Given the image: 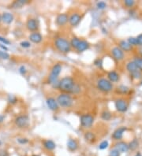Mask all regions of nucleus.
<instances>
[{"mask_svg":"<svg viewBox=\"0 0 142 156\" xmlns=\"http://www.w3.org/2000/svg\"><path fill=\"white\" fill-rule=\"evenodd\" d=\"M28 38H29L32 43H40L43 40L42 35L40 32H34L31 33V34L29 35Z\"/></svg>","mask_w":142,"mask_h":156,"instance_id":"15","label":"nucleus"},{"mask_svg":"<svg viewBox=\"0 0 142 156\" xmlns=\"http://www.w3.org/2000/svg\"><path fill=\"white\" fill-rule=\"evenodd\" d=\"M118 45H119L118 47L121 49L123 52H129L132 50V46L128 42L125 41V40H122V41L119 42Z\"/></svg>","mask_w":142,"mask_h":156,"instance_id":"17","label":"nucleus"},{"mask_svg":"<svg viewBox=\"0 0 142 156\" xmlns=\"http://www.w3.org/2000/svg\"><path fill=\"white\" fill-rule=\"evenodd\" d=\"M118 89L120 92H122V93H123V94L126 93V92L129 91L128 88H127L126 86H124V85H122V86H120L119 88H118Z\"/></svg>","mask_w":142,"mask_h":156,"instance_id":"35","label":"nucleus"},{"mask_svg":"<svg viewBox=\"0 0 142 156\" xmlns=\"http://www.w3.org/2000/svg\"><path fill=\"white\" fill-rule=\"evenodd\" d=\"M0 42H1V43H3V44H5V45H9V44L11 43V42L9 41L7 39L4 38V37H3V36H0Z\"/></svg>","mask_w":142,"mask_h":156,"instance_id":"41","label":"nucleus"},{"mask_svg":"<svg viewBox=\"0 0 142 156\" xmlns=\"http://www.w3.org/2000/svg\"><path fill=\"white\" fill-rule=\"evenodd\" d=\"M19 72L22 74V75H24L25 73H27V70H26V68L24 67V66H21L20 67V69H19Z\"/></svg>","mask_w":142,"mask_h":156,"instance_id":"44","label":"nucleus"},{"mask_svg":"<svg viewBox=\"0 0 142 156\" xmlns=\"http://www.w3.org/2000/svg\"><path fill=\"white\" fill-rule=\"evenodd\" d=\"M80 41H81V39H80L79 38H77V37H73L72 39H71V41L69 42V43H70L71 47H73L74 49H77V46L79 44Z\"/></svg>","mask_w":142,"mask_h":156,"instance_id":"29","label":"nucleus"},{"mask_svg":"<svg viewBox=\"0 0 142 156\" xmlns=\"http://www.w3.org/2000/svg\"><path fill=\"white\" fill-rule=\"evenodd\" d=\"M94 64L96 65L98 67H102V65H103V61H102V59H97L96 60H95V62H94Z\"/></svg>","mask_w":142,"mask_h":156,"instance_id":"39","label":"nucleus"},{"mask_svg":"<svg viewBox=\"0 0 142 156\" xmlns=\"http://www.w3.org/2000/svg\"><path fill=\"white\" fill-rule=\"evenodd\" d=\"M1 144H2V141L0 140V146H1Z\"/></svg>","mask_w":142,"mask_h":156,"instance_id":"50","label":"nucleus"},{"mask_svg":"<svg viewBox=\"0 0 142 156\" xmlns=\"http://www.w3.org/2000/svg\"><path fill=\"white\" fill-rule=\"evenodd\" d=\"M133 62L136 64V66L137 67V69L142 72V58L141 57H135Z\"/></svg>","mask_w":142,"mask_h":156,"instance_id":"28","label":"nucleus"},{"mask_svg":"<svg viewBox=\"0 0 142 156\" xmlns=\"http://www.w3.org/2000/svg\"><path fill=\"white\" fill-rule=\"evenodd\" d=\"M67 147H68V149L69 151H76L78 148V143H77V142L75 140L69 139V140H68V142H67Z\"/></svg>","mask_w":142,"mask_h":156,"instance_id":"20","label":"nucleus"},{"mask_svg":"<svg viewBox=\"0 0 142 156\" xmlns=\"http://www.w3.org/2000/svg\"><path fill=\"white\" fill-rule=\"evenodd\" d=\"M57 102L59 106L64 108L70 107L73 105V98L71 97V95L67 93H62L59 95L57 98Z\"/></svg>","mask_w":142,"mask_h":156,"instance_id":"3","label":"nucleus"},{"mask_svg":"<svg viewBox=\"0 0 142 156\" xmlns=\"http://www.w3.org/2000/svg\"><path fill=\"white\" fill-rule=\"evenodd\" d=\"M108 80L111 82H117L119 80V75L115 71H111L108 74Z\"/></svg>","mask_w":142,"mask_h":156,"instance_id":"22","label":"nucleus"},{"mask_svg":"<svg viewBox=\"0 0 142 156\" xmlns=\"http://www.w3.org/2000/svg\"><path fill=\"white\" fill-rule=\"evenodd\" d=\"M47 105L48 108L51 110V111H56L59 110V104H58V102L54 98L50 97L47 99Z\"/></svg>","mask_w":142,"mask_h":156,"instance_id":"13","label":"nucleus"},{"mask_svg":"<svg viewBox=\"0 0 142 156\" xmlns=\"http://www.w3.org/2000/svg\"><path fill=\"white\" fill-rule=\"evenodd\" d=\"M81 16L80 14H73L69 17V21L68 22L72 27H75L81 22Z\"/></svg>","mask_w":142,"mask_h":156,"instance_id":"12","label":"nucleus"},{"mask_svg":"<svg viewBox=\"0 0 142 156\" xmlns=\"http://www.w3.org/2000/svg\"><path fill=\"white\" fill-rule=\"evenodd\" d=\"M20 45H21L22 47H24V48H28V47H31V43L28 41H23L20 43Z\"/></svg>","mask_w":142,"mask_h":156,"instance_id":"37","label":"nucleus"},{"mask_svg":"<svg viewBox=\"0 0 142 156\" xmlns=\"http://www.w3.org/2000/svg\"><path fill=\"white\" fill-rule=\"evenodd\" d=\"M111 55L113 56V58L117 61H121L124 58V52L118 47H114L111 49Z\"/></svg>","mask_w":142,"mask_h":156,"instance_id":"9","label":"nucleus"},{"mask_svg":"<svg viewBox=\"0 0 142 156\" xmlns=\"http://www.w3.org/2000/svg\"><path fill=\"white\" fill-rule=\"evenodd\" d=\"M33 156H36V155H33ZM37 156H38V155H37Z\"/></svg>","mask_w":142,"mask_h":156,"instance_id":"52","label":"nucleus"},{"mask_svg":"<svg viewBox=\"0 0 142 156\" xmlns=\"http://www.w3.org/2000/svg\"><path fill=\"white\" fill-rule=\"evenodd\" d=\"M80 122H81V125L83 128H91L94 123L93 116L90 115V114L81 115V118H80Z\"/></svg>","mask_w":142,"mask_h":156,"instance_id":"6","label":"nucleus"},{"mask_svg":"<svg viewBox=\"0 0 142 156\" xmlns=\"http://www.w3.org/2000/svg\"><path fill=\"white\" fill-rule=\"evenodd\" d=\"M55 46L59 51L65 54L70 51V49H71L70 43L63 37H58L55 40Z\"/></svg>","mask_w":142,"mask_h":156,"instance_id":"2","label":"nucleus"},{"mask_svg":"<svg viewBox=\"0 0 142 156\" xmlns=\"http://www.w3.org/2000/svg\"><path fill=\"white\" fill-rule=\"evenodd\" d=\"M119 151H117L116 149L111 150L110 151V154H109V156H120V154H119Z\"/></svg>","mask_w":142,"mask_h":156,"instance_id":"38","label":"nucleus"},{"mask_svg":"<svg viewBox=\"0 0 142 156\" xmlns=\"http://www.w3.org/2000/svg\"><path fill=\"white\" fill-rule=\"evenodd\" d=\"M62 69H63V67H62V65L60 63H57L52 67L51 73L49 74L48 79L49 84H51L52 85V84H54L58 81L59 76L62 72Z\"/></svg>","mask_w":142,"mask_h":156,"instance_id":"4","label":"nucleus"},{"mask_svg":"<svg viewBox=\"0 0 142 156\" xmlns=\"http://www.w3.org/2000/svg\"><path fill=\"white\" fill-rule=\"evenodd\" d=\"M84 138L88 142H93L95 139H96V136H95V134L93 132H86L84 135Z\"/></svg>","mask_w":142,"mask_h":156,"instance_id":"24","label":"nucleus"},{"mask_svg":"<svg viewBox=\"0 0 142 156\" xmlns=\"http://www.w3.org/2000/svg\"><path fill=\"white\" fill-rule=\"evenodd\" d=\"M131 46H136L137 45V39L136 37H129L128 39V41H127Z\"/></svg>","mask_w":142,"mask_h":156,"instance_id":"33","label":"nucleus"},{"mask_svg":"<svg viewBox=\"0 0 142 156\" xmlns=\"http://www.w3.org/2000/svg\"><path fill=\"white\" fill-rule=\"evenodd\" d=\"M26 26H27V28H28L29 31H37L39 28L38 21L36 19H34V18H29L28 21H27Z\"/></svg>","mask_w":142,"mask_h":156,"instance_id":"10","label":"nucleus"},{"mask_svg":"<svg viewBox=\"0 0 142 156\" xmlns=\"http://www.w3.org/2000/svg\"><path fill=\"white\" fill-rule=\"evenodd\" d=\"M0 156H9V154L7 151L5 150H1L0 151Z\"/></svg>","mask_w":142,"mask_h":156,"instance_id":"45","label":"nucleus"},{"mask_svg":"<svg viewBox=\"0 0 142 156\" xmlns=\"http://www.w3.org/2000/svg\"><path fill=\"white\" fill-rule=\"evenodd\" d=\"M129 149L132 150V151H134L137 148V147L139 145V142H138V140L137 139H133V140H132L131 142L129 143Z\"/></svg>","mask_w":142,"mask_h":156,"instance_id":"25","label":"nucleus"},{"mask_svg":"<svg viewBox=\"0 0 142 156\" xmlns=\"http://www.w3.org/2000/svg\"><path fill=\"white\" fill-rule=\"evenodd\" d=\"M17 141L21 144H26L28 143V140L26 138H19L17 139Z\"/></svg>","mask_w":142,"mask_h":156,"instance_id":"40","label":"nucleus"},{"mask_svg":"<svg viewBox=\"0 0 142 156\" xmlns=\"http://www.w3.org/2000/svg\"><path fill=\"white\" fill-rule=\"evenodd\" d=\"M98 89L103 92H109L113 89V84L106 78H100L97 81Z\"/></svg>","mask_w":142,"mask_h":156,"instance_id":"5","label":"nucleus"},{"mask_svg":"<svg viewBox=\"0 0 142 156\" xmlns=\"http://www.w3.org/2000/svg\"><path fill=\"white\" fill-rule=\"evenodd\" d=\"M131 74V76L133 78H134V79H140L141 77L142 76L141 72L140 71V70H137V71H136L134 73H130Z\"/></svg>","mask_w":142,"mask_h":156,"instance_id":"32","label":"nucleus"},{"mask_svg":"<svg viewBox=\"0 0 142 156\" xmlns=\"http://www.w3.org/2000/svg\"><path fill=\"white\" fill-rule=\"evenodd\" d=\"M89 43L88 42L85 40H81L76 50L78 52H83L87 49H89Z\"/></svg>","mask_w":142,"mask_h":156,"instance_id":"21","label":"nucleus"},{"mask_svg":"<svg viewBox=\"0 0 142 156\" xmlns=\"http://www.w3.org/2000/svg\"><path fill=\"white\" fill-rule=\"evenodd\" d=\"M0 47L2 49H3L4 51H8V48H7V47H6V46H3V44H0Z\"/></svg>","mask_w":142,"mask_h":156,"instance_id":"46","label":"nucleus"},{"mask_svg":"<svg viewBox=\"0 0 142 156\" xmlns=\"http://www.w3.org/2000/svg\"><path fill=\"white\" fill-rule=\"evenodd\" d=\"M109 146V143H108V140H104L103 142H101V143L99 146V148L100 150H104L107 149Z\"/></svg>","mask_w":142,"mask_h":156,"instance_id":"31","label":"nucleus"},{"mask_svg":"<svg viewBox=\"0 0 142 156\" xmlns=\"http://www.w3.org/2000/svg\"><path fill=\"white\" fill-rule=\"evenodd\" d=\"M101 118L104 121H110L111 119V112L108 111H104L101 114Z\"/></svg>","mask_w":142,"mask_h":156,"instance_id":"27","label":"nucleus"},{"mask_svg":"<svg viewBox=\"0 0 142 156\" xmlns=\"http://www.w3.org/2000/svg\"><path fill=\"white\" fill-rule=\"evenodd\" d=\"M115 149L118 151L119 152L122 153H125L127 152L129 150V145L125 142H118L115 144Z\"/></svg>","mask_w":142,"mask_h":156,"instance_id":"16","label":"nucleus"},{"mask_svg":"<svg viewBox=\"0 0 142 156\" xmlns=\"http://www.w3.org/2000/svg\"><path fill=\"white\" fill-rule=\"evenodd\" d=\"M135 156H141V154L140 152H137V154H136Z\"/></svg>","mask_w":142,"mask_h":156,"instance_id":"48","label":"nucleus"},{"mask_svg":"<svg viewBox=\"0 0 142 156\" xmlns=\"http://www.w3.org/2000/svg\"><path fill=\"white\" fill-rule=\"evenodd\" d=\"M4 121V116L3 115H0V123H2Z\"/></svg>","mask_w":142,"mask_h":156,"instance_id":"47","label":"nucleus"},{"mask_svg":"<svg viewBox=\"0 0 142 156\" xmlns=\"http://www.w3.org/2000/svg\"><path fill=\"white\" fill-rule=\"evenodd\" d=\"M97 7H98V9H100V10H104V9H105V8L107 7V4H106L105 2L101 1V2L97 3Z\"/></svg>","mask_w":142,"mask_h":156,"instance_id":"34","label":"nucleus"},{"mask_svg":"<svg viewBox=\"0 0 142 156\" xmlns=\"http://www.w3.org/2000/svg\"><path fill=\"white\" fill-rule=\"evenodd\" d=\"M56 24L59 26H64L69 21V17L66 14H60L56 17Z\"/></svg>","mask_w":142,"mask_h":156,"instance_id":"11","label":"nucleus"},{"mask_svg":"<svg viewBox=\"0 0 142 156\" xmlns=\"http://www.w3.org/2000/svg\"><path fill=\"white\" fill-rule=\"evenodd\" d=\"M124 3L126 7H132L134 3H135V2L133 1V0H125V2H124Z\"/></svg>","mask_w":142,"mask_h":156,"instance_id":"36","label":"nucleus"},{"mask_svg":"<svg viewBox=\"0 0 142 156\" xmlns=\"http://www.w3.org/2000/svg\"><path fill=\"white\" fill-rule=\"evenodd\" d=\"M115 108L116 110L119 112H125V111L128 110V103L125 99H118L115 101Z\"/></svg>","mask_w":142,"mask_h":156,"instance_id":"8","label":"nucleus"},{"mask_svg":"<svg viewBox=\"0 0 142 156\" xmlns=\"http://www.w3.org/2000/svg\"><path fill=\"white\" fill-rule=\"evenodd\" d=\"M2 21L7 24H11L14 21V16H13V14L8 13V12L3 13V14L2 15Z\"/></svg>","mask_w":142,"mask_h":156,"instance_id":"18","label":"nucleus"},{"mask_svg":"<svg viewBox=\"0 0 142 156\" xmlns=\"http://www.w3.org/2000/svg\"><path fill=\"white\" fill-rule=\"evenodd\" d=\"M59 89L67 94H77L81 91L80 87L76 84L73 78L70 76H65L59 81Z\"/></svg>","mask_w":142,"mask_h":156,"instance_id":"1","label":"nucleus"},{"mask_svg":"<svg viewBox=\"0 0 142 156\" xmlns=\"http://www.w3.org/2000/svg\"><path fill=\"white\" fill-rule=\"evenodd\" d=\"M27 3H28V1L18 0V1H15L14 3L12 4V7H13V8H21V7H23Z\"/></svg>","mask_w":142,"mask_h":156,"instance_id":"26","label":"nucleus"},{"mask_svg":"<svg viewBox=\"0 0 142 156\" xmlns=\"http://www.w3.org/2000/svg\"><path fill=\"white\" fill-rule=\"evenodd\" d=\"M9 59H10V55L7 52L4 51H0V59L7 60Z\"/></svg>","mask_w":142,"mask_h":156,"instance_id":"30","label":"nucleus"},{"mask_svg":"<svg viewBox=\"0 0 142 156\" xmlns=\"http://www.w3.org/2000/svg\"><path fill=\"white\" fill-rule=\"evenodd\" d=\"M126 69H127V70H128L130 73H134L136 71L139 70L133 61V62H129V63H127V65H126Z\"/></svg>","mask_w":142,"mask_h":156,"instance_id":"23","label":"nucleus"},{"mask_svg":"<svg viewBox=\"0 0 142 156\" xmlns=\"http://www.w3.org/2000/svg\"><path fill=\"white\" fill-rule=\"evenodd\" d=\"M2 21V15H0V22Z\"/></svg>","mask_w":142,"mask_h":156,"instance_id":"49","label":"nucleus"},{"mask_svg":"<svg viewBox=\"0 0 142 156\" xmlns=\"http://www.w3.org/2000/svg\"><path fill=\"white\" fill-rule=\"evenodd\" d=\"M137 39V45L142 46V34H140L137 36V37H136Z\"/></svg>","mask_w":142,"mask_h":156,"instance_id":"43","label":"nucleus"},{"mask_svg":"<svg viewBox=\"0 0 142 156\" xmlns=\"http://www.w3.org/2000/svg\"><path fill=\"white\" fill-rule=\"evenodd\" d=\"M43 145L44 147V148L48 151H53V150L55 149L56 144L53 140H46L43 142Z\"/></svg>","mask_w":142,"mask_h":156,"instance_id":"19","label":"nucleus"},{"mask_svg":"<svg viewBox=\"0 0 142 156\" xmlns=\"http://www.w3.org/2000/svg\"><path fill=\"white\" fill-rule=\"evenodd\" d=\"M14 122H15V125L17 126V128H26L28 125L29 119L27 115H20L15 118Z\"/></svg>","mask_w":142,"mask_h":156,"instance_id":"7","label":"nucleus"},{"mask_svg":"<svg viewBox=\"0 0 142 156\" xmlns=\"http://www.w3.org/2000/svg\"><path fill=\"white\" fill-rule=\"evenodd\" d=\"M8 101H9L10 103L14 104L17 102V99H16V97L13 96V95H10V96H9V99H8Z\"/></svg>","mask_w":142,"mask_h":156,"instance_id":"42","label":"nucleus"},{"mask_svg":"<svg viewBox=\"0 0 142 156\" xmlns=\"http://www.w3.org/2000/svg\"><path fill=\"white\" fill-rule=\"evenodd\" d=\"M141 85H142V80H141Z\"/></svg>","mask_w":142,"mask_h":156,"instance_id":"51","label":"nucleus"},{"mask_svg":"<svg viewBox=\"0 0 142 156\" xmlns=\"http://www.w3.org/2000/svg\"><path fill=\"white\" fill-rule=\"evenodd\" d=\"M127 130L126 127H120V128H117L112 134V138L116 140H119L122 138L123 136V133Z\"/></svg>","mask_w":142,"mask_h":156,"instance_id":"14","label":"nucleus"}]
</instances>
